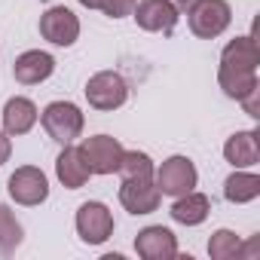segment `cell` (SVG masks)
<instances>
[{"label": "cell", "mask_w": 260, "mask_h": 260, "mask_svg": "<svg viewBox=\"0 0 260 260\" xmlns=\"http://www.w3.org/2000/svg\"><path fill=\"white\" fill-rule=\"evenodd\" d=\"M40 125H43V132H46L52 141H58V144L64 147V144H74V141L83 135L86 116H83V110H80L74 101H52V104L43 107Z\"/></svg>", "instance_id": "1"}, {"label": "cell", "mask_w": 260, "mask_h": 260, "mask_svg": "<svg viewBox=\"0 0 260 260\" xmlns=\"http://www.w3.org/2000/svg\"><path fill=\"white\" fill-rule=\"evenodd\" d=\"M233 22V10L226 0H193L187 7V25L199 40L220 37Z\"/></svg>", "instance_id": "2"}, {"label": "cell", "mask_w": 260, "mask_h": 260, "mask_svg": "<svg viewBox=\"0 0 260 260\" xmlns=\"http://www.w3.org/2000/svg\"><path fill=\"white\" fill-rule=\"evenodd\" d=\"M83 92H86L89 107L104 110V113L119 110V107L128 101V83H125L116 71H98V74H92Z\"/></svg>", "instance_id": "3"}, {"label": "cell", "mask_w": 260, "mask_h": 260, "mask_svg": "<svg viewBox=\"0 0 260 260\" xmlns=\"http://www.w3.org/2000/svg\"><path fill=\"white\" fill-rule=\"evenodd\" d=\"M153 184H156V190L162 196L178 199V196L196 190L199 172H196L193 159H187V156H169L159 169H153Z\"/></svg>", "instance_id": "4"}, {"label": "cell", "mask_w": 260, "mask_h": 260, "mask_svg": "<svg viewBox=\"0 0 260 260\" xmlns=\"http://www.w3.org/2000/svg\"><path fill=\"white\" fill-rule=\"evenodd\" d=\"M7 190H10L13 202L28 205V208H34V205H40V202L49 199V181H46V175H43L37 166H22V169H16V172L10 175V181H7Z\"/></svg>", "instance_id": "5"}, {"label": "cell", "mask_w": 260, "mask_h": 260, "mask_svg": "<svg viewBox=\"0 0 260 260\" xmlns=\"http://www.w3.org/2000/svg\"><path fill=\"white\" fill-rule=\"evenodd\" d=\"M77 236L86 245H101L113 236V214L104 202H83L77 208Z\"/></svg>", "instance_id": "6"}, {"label": "cell", "mask_w": 260, "mask_h": 260, "mask_svg": "<svg viewBox=\"0 0 260 260\" xmlns=\"http://www.w3.org/2000/svg\"><path fill=\"white\" fill-rule=\"evenodd\" d=\"M119 202L128 214H153L162 202V193L156 190L153 178H122L119 184Z\"/></svg>", "instance_id": "7"}, {"label": "cell", "mask_w": 260, "mask_h": 260, "mask_svg": "<svg viewBox=\"0 0 260 260\" xmlns=\"http://www.w3.org/2000/svg\"><path fill=\"white\" fill-rule=\"evenodd\" d=\"M80 153L92 175H113L122 159V144L110 135H92L80 144Z\"/></svg>", "instance_id": "8"}, {"label": "cell", "mask_w": 260, "mask_h": 260, "mask_svg": "<svg viewBox=\"0 0 260 260\" xmlns=\"http://www.w3.org/2000/svg\"><path fill=\"white\" fill-rule=\"evenodd\" d=\"M135 22L141 31H150V34H172L178 19H181V10H175V4L169 0H138L135 10H132Z\"/></svg>", "instance_id": "9"}, {"label": "cell", "mask_w": 260, "mask_h": 260, "mask_svg": "<svg viewBox=\"0 0 260 260\" xmlns=\"http://www.w3.org/2000/svg\"><path fill=\"white\" fill-rule=\"evenodd\" d=\"M40 37L52 46H74L80 37V19L68 7H49L40 16Z\"/></svg>", "instance_id": "10"}, {"label": "cell", "mask_w": 260, "mask_h": 260, "mask_svg": "<svg viewBox=\"0 0 260 260\" xmlns=\"http://www.w3.org/2000/svg\"><path fill=\"white\" fill-rule=\"evenodd\" d=\"M135 251L144 260H175L178 257V236L162 223L144 226L135 236Z\"/></svg>", "instance_id": "11"}, {"label": "cell", "mask_w": 260, "mask_h": 260, "mask_svg": "<svg viewBox=\"0 0 260 260\" xmlns=\"http://www.w3.org/2000/svg\"><path fill=\"white\" fill-rule=\"evenodd\" d=\"M52 71H55V58L43 49H28L13 64V74L22 86H40L43 80L52 77Z\"/></svg>", "instance_id": "12"}, {"label": "cell", "mask_w": 260, "mask_h": 260, "mask_svg": "<svg viewBox=\"0 0 260 260\" xmlns=\"http://www.w3.org/2000/svg\"><path fill=\"white\" fill-rule=\"evenodd\" d=\"M37 119H40V110H37V104H34L31 98L16 95V98H10V101L4 104V132H7L10 138L28 135L31 128L37 125Z\"/></svg>", "instance_id": "13"}, {"label": "cell", "mask_w": 260, "mask_h": 260, "mask_svg": "<svg viewBox=\"0 0 260 260\" xmlns=\"http://www.w3.org/2000/svg\"><path fill=\"white\" fill-rule=\"evenodd\" d=\"M223 159L233 169H251V166H257L260 162V135H257V128L230 135L226 144H223Z\"/></svg>", "instance_id": "14"}, {"label": "cell", "mask_w": 260, "mask_h": 260, "mask_svg": "<svg viewBox=\"0 0 260 260\" xmlns=\"http://www.w3.org/2000/svg\"><path fill=\"white\" fill-rule=\"evenodd\" d=\"M257 64H260L257 40L254 37H236L223 46L217 71H257Z\"/></svg>", "instance_id": "15"}, {"label": "cell", "mask_w": 260, "mask_h": 260, "mask_svg": "<svg viewBox=\"0 0 260 260\" xmlns=\"http://www.w3.org/2000/svg\"><path fill=\"white\" fill-rule=\"evenodd\" d=\"M55 175H58V181H61L68 190H80V187L92 178V172H89V166H86L80 147H74V144H64V150L58 153V159H55Z\"/></svg>", "instance_id": "16"}, {"label": "cell", "mask_w": 260, "mask_h": 260, "mask_svg": "<svg viewBox=\"0 0 260 260\" xmlns=\"http://www.w3.org/2000/svg\"><path fill=\"white\" fill-rule=\"evenodd\" d=\"M172 220L175 223H184V226H199V223H205V217L211 214V199L205 196V193H196V190H190V193H184V196H178L175 199V205H172Z\"/></svg>", "instance_id": "17"}, {"label": "cell", "mask_w": 260, "mask_h": 260, "mask_svg": "<svg viewBox=\"0 0 260 260\" xmlns=\"http://www.w3.org/2000/svg\"><path fill=\"white\" fill-rule=\"evenodd\" d=\"M260 196V178L254 172H245V169H236L226 181H223V199L233 202V205H245V202H254Z\"/></svg>", "instance_id": "18"}, {"label": "cell", "mask_w": 260, "mask_h": 260, "mask_svg": "<svg viewBox=\"0 0 260 260\" xmlns=\"http://www.w3.org/2000/svg\"><path fill=\"white\" fill-rule=\"evenodd\" d=\"M217 83L226 98H245L251 89H257V71H217Z\"/></svg>", "instance_id": "19"}, {"label": "cell", "mask_w": 260, "mask_h": 260, "mask_svg": "<svg viewBox=\"0 0 260 260\" xmlns=\"http://www.w3.org/2000/svg\"><path fill=\"white\" fill-rule=\"evenodd\" d=\"M22 239H25L22 223L16 220V214H13L7 205H0V254L10 257V254L22 245Z\"/></svg>", "instance_id": "20"}, {"label": "cell", "mask_w": 260, "mask_h": 260, "mask_svg": "<svg viewBox=\"0 0 260 260\" xmlns=\"http://www.w3.org/2000/svg\"><path fill=\"white\" fill-rule=\"evenodd\" d=\"M116 175L119 178H153V159L144 150H122Z\"/></svg>", "instance_id": "21"}, {"label": "cell", "mask_w": 260, "mask_h": 260, "mask_svg": "<svg viewBox=\"0 0 260 260\" xmlns=\"http://www.w3.org/2000/svg\"><path fill=\"white\" fill-rule=\"evenodd\" d=\"M239 248H242V239L233 230H217L208 239V257L211 260H233V257H239Z\"/></svg>", "instance_id": "22"}, {"label": "cell", "mask_w": 260, "mask_h": 260, "mask_svg": "<svg viewBox=\"0 0 260 260\" xmlns=\"http://www.w3.org/2000/svg\"><path fill=\"white\" fill-rule=\"evenodd\" d=\"M80 4L86 10H101L110 19H122V16H132L138 0H80Z\"/></svg>", "instance_id": "23"}, {"label": "cell", "mask_w": 260, "mask_h": 260, "mask_svg": "<svg viewBox=\"0 0 260 260\" xmlns=\"http://www.w3.org/2000/svg\"><path fill=\"white\" fill-rule=\"evenodd\" d=\"M257 95H260V86H257V89H251V92H248L245 98H239V101L245 104V110H248V116H260V113H257Z\"/></svg>", "instance_id": "24"}, {"label": "cell", "mask_w": 260, "mask_h": 260, "mask_svg": "<svg viewBox=\"0 0 260 260\" xmlns=\"http://www.w3.org/2000/svg\"><path fill=\"white\" fill-rule=\"evenodd\" d=\"M10 153H13V141H10L7 132H0V166L10 159Z\"/></svg>", "instance_id": "25"}, {"label": "cell", "mask_w": 260, "mask_h": 260, "mask_svg": "<svg viewBox=\"0 0 260 260\" xmlns=\"http://www.w3.org/2000/svg\"><path fill=\"white\" fill-rule=\"evenodd\" d=\"M169 4H175V10H187L193 0H169Z\"/></svg>", "instance_id": "26"}]
</instances>
